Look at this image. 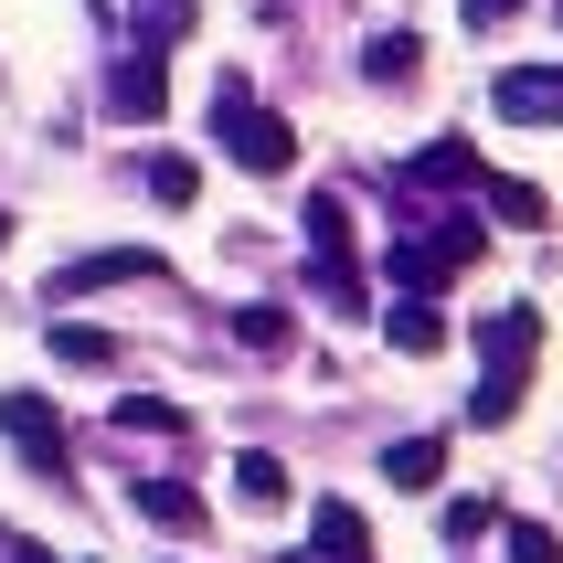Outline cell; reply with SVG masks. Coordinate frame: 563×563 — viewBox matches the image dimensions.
Listing matches in <instances>:
<instances>
[{
	"instance_id": "cell-1",
	"label": "cell",
	"mask_w": 563,
	"mask_h": 563,
	"mask_svg": "<svg viewBox=\"0 0 563 563\" xmlns=\"http://www.w3.org/2000/svg\"><path fill=\"white\" fill-rule=\"evenodd\" d=\"M213 150L234 159V170H255V181H287V170H298V128H287L277 107H255L245 75H223L213 86Z\"/></svg>"
},
{
	"instance_id": "cell-2",
	"label": "cell",
	"mask_w": 563,
	"mask_h": 563,
	"mask_svg": "<svg viewBox=\"0 0 563 563\" xmlns=\"http://www.w3.org/2000/svg\"><path fill=\"white\" fill-rule=\"evenodd\" d=\"M478 255H489V223H468V213H446V223H415L405 245L383 255V277H394V287H426V298H437L446 277H468Z\"/></svg>"
},
{
	"instance_id": "cell-3",
	"label": "cell",
	"mask_w": 563,
	"mask_h": 563,
	"mask_svg": "<svg viewBox=\"0 0 563 563\" xmlns=\"http://www.w3.org/2000/svg\"><path fill=\"white\" fill-rule=\"evenodd\" d=\"M0 437H11V457H22L32 478H54V489H75V437H64V405L54 394H0Z\"/></svg>"
},
{
	"instance_id": "cell-4",
	"label": "cell",
	"mask_w": 563,
	"mask_h": 563,
	"mask_svg": "<svg viewBox=\"0 0 563 563\" xmlns=\"http://www.w3.org/2000/svg\"><path fill=\"white\" fill-rule=\"evenodd\" d=\"M159 107H170V54H159V43L107 54V118L118 128H159Z\"/></svg>"
},
{
	"instance_id": "cell-5",
	"label": "cell",
	"mask_w": 563,
	"mask_h": 563,
	"mask_svg": "<svg viewBox=\"0 0 563 563\" xmlns=\"http://www.w3.org/2000/svg\"><path fill=\"white\" fill-rule=\"evenodd\" d=\"M139 277H170V266H159V245H107V255H75V266H54V287H43V298H96V287H139Z\"/></svg>"
},
{
	"instance_id": "cell-6",
	"label": "cell",
	"mask_w": 563,
	"mask_h": 563,
	"mask_svg": "<svg viewBox=\"0 0 563 563\" xmlns=\"http://www.w3.org/2000/svg\"><path fill=\"white\" fill-rule=\"evenodd\" d=\"M510 128H563V64H500V86H489Z\"/></svg>"
},
{
	"instance_id": "cell-7",
	"label": "cell",
	"mask_w": 563,
	"mask_h": 563,
	"mask_svg": "<svg viewBox=\"0 0 563 563\" xmlns=\"http://www.w3.org/2000/svg\"><path fill=\"white\" fill-rule=\"evenodd\" d=\"M383 341L405 351V362H437V351L457 341V319H446L437 298H426V287H405V298H394V309H383Z\"/></svg>"
},
{
	"instance_id": "cell-8",
	"label": "cell",
	"mask_w": 563,
	"mask_h": 563,
	"mask_svg": "<svg viewBox=\"0 0 563 563\" xmlns=\"http://www.w3.org/2000/svg\"><path fill=\"white\" fill-rule=\"evenodd\" d=\"M489 181V159L468 150V139H426V150L405 159V191H478Z\"/></svg>"
},
{
	"instance_id": "cell-9",
	"label": "cell",
	"mask_w": 563,
	"mask_h": 563,
	"mask_svg": "<svg viewBox=\"0 0 563 563\" xmlns=\"http://www.w3.org/2000/svg\"><path fill=\"white\" fill-rule=\"evenodd\" d=\"M309 542H319V563H373V521L351 500H319L309 510Z\"/></svg>"
},
{
	"instance_id": "cell-10",
	"label": "cell",
	"mask_w": 563,
	"mask_h": 563,
	"mask_svg": "<svg viewBox=\"0 0 563 563\" xmlns=\"http://www.w3.org/2000/svg\"><path fill=\"white\" fill-rule=\"evenodd\" d=\"M383 478H394L405 500H426V489L446 478V437H394V446H383Z\"/></svg>"
},
{
	"instance_id": "cell-11",
	"label": "cell",
	"mask_w": 563,
	"mask_h": 563,
	"mask_svg": "<svg viewBox=\"0 0 563 563\" xmlns=\"http://www.w3.org/2000/svg\"><path fill=\"white\" fill-rule=\"evenodd\" d=\"M223 478H234V500H245V510H287V489H298V478H287V457H266V446H245Z\"/></svg>"
},
{
	"instance_id": "cell-12",
	"label": "cell",
	"mask_w": 563,
	"mask_h": 563,
	"mask_svg": "<svg viewBox=\"0 0 563 563\" xmlns=\"http://www.w3.org/2000/svg\"><path fill=\"white\" fill-rule=\"evenodd\" d=\"M405 75H426V32H373L362 43V86H405Z\"/></svg>"
},
{
	"instance_id": "cell-13",
	"label": "cell",
	"mask_w": 563,
	"mask_h": 563,
	"mask_svg": "<svg viewBox=\"0 0 563 563\" xmlns=\"http://www.w3.org/2000/svg\"><path fill=\"white\" fill-rule=\"evenodd\" d=\"M521 394H532V362H489V383L468 394V426H510Z\"/></svg>"
},
{
	"instance_id": "cell-14",
	"label": "cell",
	"mask_w": 563,
	"mask_h": 563,
	"mask_svg": "<svg viewBox=\"0 0 563 563\" xmlns=\"http://www.w3.org/2000/svg\"><path fill=\"white\" fill-rule=\"evenodd\" d=\"M478 351H489V362H532L542 351V309H489L478 319Z\"/></svg>"
},
{
	"instance_id": "cell-15",
	"label": "cell",
	"mask_w": 563,
	"mask_h": 563,
	"mask_svg": "<svg viewBox=\"0 0 563 563\" xmlns=\"http://www.w3.org/2000/svg\"><path fill=\"white\" fill-rule=\"evenodd\" d=\"M478 191H489V223H510V234H542V223H553V202H542L532 181H500V170H489Z\"/></svg>"
},
{
	"instance_id": "cell-16",
	"label": "cell",
	"mask_w": 563,
	"mask_h": 563,
	"mask_svg": "<svg viewBox=\"0 0 563 563\" xmlns=\"http://www.w3.org/2000/svg\"><path fill=\"white\" fill-rule=\"evenodd\" d=\"M128 500H139V521H159V532H202V500H191V489H170V478H139Z\"/></svg>"
},
{
	"instance_id": "cell-17",
	"label": "cell",
	"mask_w": 563,
	"mask_h": 563,
	"mask_svg": "<svg viewBox=\"0 0 563 563\" xmlns=\"http://www.w3.org/2000/svg\"><path fill=\"white\" fill-rule=\"evenodd\" d=\"M298 234H309V255H351V202H341V191H309Z\"/></svg>"
},
{
	"instance_id": "cell-18",
	"label": "cell",
	"mask_w": 563,
	"mask_h": 563,
	"mask_svg": "<svg viewBox=\"0 0 563 563\" xmlns=\"http://www.w3.org/2000/svg\"><path fill=\"white\" fill-rule=\"evenodd\" d=\"M128 22L150 32V43H181V32L202 22V0H128Z\"/></svg>"
},
{
	"instance_id": "cell-19",
	"label": "cell",
	"mask_w": 563,
	"mask_h": 563,
	"mask_svg": "<svg viewBox=\"0 0 563 563\" xmlns=\"http://www.w3.org/2000/svg\"><path fill=\"white\" fill-rule=\"evenodd\" d=\"M43 341H54V362H118V341H107V330H86V319H54V330H43Z\"/></svg>"
},
{
	"instance_id": "cell-20",
	"label": "cell",
	"mask_w": 563,
	"mask_h": 563,
	"mask_svg": "<svg viewBox=\"0 0 563 563\" xmlns=\"http://www.w3.org/2000/svg\"><path fill=\"white\" fill-rule=\"evenodd\" d=\"M234 341H245L255 362H277L287 351V309H234Z\"/></svg>"
},
{
	"instance_id": "cell-21",
	"label": "cell",
	"mask_w": 563,
	"mask_h": 563,
	"mask_svg": "<svg viewBox=\"0 0 563 563\" xmlns=\"http://www.w3.org/2000/svg\"><path fill=\"white\" fill-rule=\"evenodd\" d=\"M150 191H159V202H170V213H181L191 191H202V170H191L181 150H159V159H150Z\"/></svg>"
},
{
	"instance_id": "cell-22",
	"label": "cell",
	"mask_w": 563,
	"mask_h": 563,
	"mask_svg": "<svg viewBox=\"0 0 563 563\" xmlns=\"http://www.w3.org/2000/svg\"><path fill=\"white\" fill-rule=\"evenodd\" d=\"M118 426H128V437H181V405H150V394H128Z\"/></svg>"
},
{
	"instance_id": "cell-23",
	"label": "cell",
	"mask_w": 563,
	"mask_h": 563,
	"mask_svg": "<svg viewBox=\"0 0 563 563\" xmlns=\"http://www.w3.org/2000/svg\"><path fill=\"white\" fill-rule=\"evenodd\" d=\"M437 532H446V542H478V532H489V500H446Z\"/></svg>"
},
{
	"instance_id": "cell-24",
	"label": "cell",
	"mask_w": 563,
	"mask_h": 563,
	"mask_svg": "<svg viewBox=\"0 0 563 563\" xmlns=\"http://www.w3.org/2000/svg\"><path fill=\"white\" fill-rule=\"evenodd\" d=\"M510 563H563V542L542 521H510Z\"/></svg>"
},
{
	"instance_id": "cell-25",
	"label": "cell",
	"mask_w": 563,
	"mask_h": 563,
	"mask_svg": "<svg viewBox=\"0 0 563 563\" xmlns=\"http://www.w3.org/2000/svg\"><path fill=\"white\" fill-rule=\"evenodd\" d=\"M457 11H468V32H500L510 11H521V0H457Z\"/></svg>"
},
{
	"instance_id": "cell-26",
	"label": "cell",
	"mask_w": 563,
	"mask_h": 563,
	"mask_svg": "<svg viewBox=\"0 0 563 563\" xmlns=\"http://www.w3.org/2000/svg\"><path fill=\"white\" fill-rule=\"evenodd\" d=\"M11 563H54V553H43V542H11Z\"/></svg>"
},
{
	"instance_id": "cell-27",
	"label": "cell",
	"mask_w": 563,
	"mask_h": 563,
	"mask_svg": "<svg viewBox=\"0 0 563 563\" xmlns=\"http://www.w3.org/2000/svg\"><path fill=\"white\" fill-rule=\"evenodd\" d=\"M0 245H11V213H0Z\"/></svg>"
},
{
	"instance_id": "cell-28",
	"label": "cell",
	"mask_w": 563,
	"mask_h": 563,
	"mask_svg": "<svg viewBox=\"0 0 563 563\" xmlns=\"http://www.w3.org/2000/svg\"><path fill=\"white\" fill-rule=\"evenodd\" d=\"M96 11H107V0H96Z\"/></svg>"
},
{
	"instance_id": "cell-29",
	"label": "cell",
	"mask_w": 563,
	"mask_h": 563,
	"mask_svg": "<svg viewBox=\"0 0 563 563\" xmlns=\"http://www.w3.org/2000/svg\"><path fill=\"white\" fill-rule=\"evenodd\" d=\"M553 11H563V0H553Z\"/></svg>"
}]
</instances>
